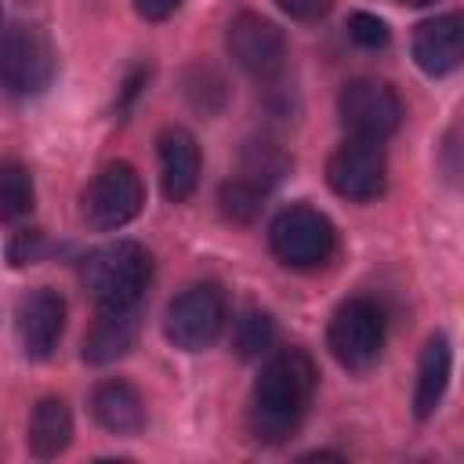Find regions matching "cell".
<instances>
[{
  "label": "cell",
  "instance_id": "obj_1",
  "mask_svg": "<svg viewBox=\"0 0 464 464\" xmlns=\"http://www.w3.org/2000/svg\"><path fill=\"white\" fill-rule=\"evenodd\" d=\"M315 384L319 370L304 348H283L268 355L250 395V431L261 442L290 439L312 406Z\"/></svg>",
  "mask_w": 464,
  "mask_h": 464
},
{
  "label": "cell",
  "instance_id": "obj_2",
  "mask_svg": "<svg viewBox=\"0 0 464 464\" xmlns=\"http://www.w3.org/2000/svg\"><path fill=\"white\" fill-rule=\"evenodd\" d=\"M149 279H152V254L134 239L105 243L80 261V286L98 308L141 301Z\"/></svg>",
  "mask_w": 464,
  "mask_h": 464
},
{
  "label": "cell",
  "instance_id": "obj_3",
  "mask_svg": "<svg viewBox=\"0 0 464 464\" xmlns=\"http://www.w3.org/2000/svg\"><path fill=\"white\" fill-rule=\"evenodd\" d=\"M268 246L290 268H319L334 257L337 232L323 210H315L308 203H294L272 218Z\"/></svg>",
  "mask_w": 464,
  "mask_h": 464
},
{
  "label": "cell",
  "instance_id": "obj_4",
  "mask_svg": "<svg viewBox=\"0 0 464 464\" xmlns=\"http://www.w3.org/2000/svg\"><path fill=\"white\" fill-rule=\"evenodd\" d=\"M145 207V185H141V174L116 160V163H105L91 185L83 188V199H80V214L83 221L94 228V232H116L123 228L127 221H134Z\"/></svg>",
  "mask_w": 464,
  "mask_h": 464
},
{
  "label": "cell",
  "instance_id": "obj_5",
  "mask_svg": "<svg viewBox=\"0 0 464 464\" xmlns=\"http://www.w3.org/2000/svg\"><path fill=\"white\" fill-rule=\"evenodd\" d=\"M225 315H228V304H225L221 286L218 283H196L170 301L167 319H163V334L181 352H203L221 337Z\"/></svg>",
  "mask_w": 464,
  "mask_h": 464
},
{
  "label": "cell",
  "instance_id": "obj_6",
  "mask_svg": "<svg viewBox=\"0 0 464 464\" xmlns=\"http://www.w3.org/2000/svg\"><path fill=\"white\" fill-rule=\"evenodd\" d=\"M54 47L33 25H11L0 36V87L18 98L44 94L54 80Z\"/></svg>",
  "mask_w": 464,
  "mask_h": 464
},
{
  "label": "cell",
  "instance_id": "obj_7",
  "mask_svg": "<svg viewBox=\"0 0 464 464\" xmlns=\"http://www.w3.org/2000/svg\"><path fill=\"white\" fill-rule=\"evenodd\" d=\"M326 344L344 370H366L384 348V312L370 297H352L337 304L326 326Z\"/></svg>",
  "mask_w": 464,
  "mask_h": 464
},
{
  "label": "cell",
  "instance_id": "obj_8",
  "mask_svg": "<svg viewBox=\"0 0 464 464\" xmlns=\"http://www.w3.org/2000/svg\"><path fill=\"white\" fill-rule=\"evenodd\" d=\"M337 112H341V123L348 127L352 138H370V141H384L402 123L399 94L384 80H370V76L348 80L341 87Z\"/></svg>",
  "mask_w": 464,
  "mask_h": 464
},
{
  "label": "cell",
  "instance_id": "obj_9",
  "mask_svg": "<svg viewBox=\"0 0 464 464\" xmlns=\"http://www.w3.org/2000/svg\"><path fill=\"white\" fill-rule=\"evenodd\" d=\"M326 181L341 199H352V203L377 199L388 181V160L381 141H370V138L341 141L326 160Z\"/></svg>",
  "mask_w": 464,
  "mask_h": 464
},
{
  "label": "cell",
  "instance_id": "obj_10",
  "mask_svg": "<svg viewBox=\"0 0 464 464\" xmlns=\"http://www.w3.org/2000/svg\"><path fill=\"white\" fill-rule=\"evenodd\" d=\"M225 44H228V54L236 58V65L257 80H272L279 69H283V58H286V36L276 22L254 14V11H239L232 22H228V33H225Z\"/></svg>",
  "mask_w": 464,
  "mask_h": 464
},
{
  "label": "cell",
  "instance_id": "obj_11",
  "mask_svg": "<svg viewBox=\"0 0 464 464\" xmlns=\"http://www.w3.org/2000/svg\"><path fill=\"white\" fill-rule=\"evenodd\" d=\"M14 330H18L25 359H47L58 348L62 330H65V301H62V294H54L47 286L29 290L18 301Z\"/></svg>",
  "mask_w": 464,
  "mask_h": 464
},
{
  "label": "cell",
  "instance_id": "obj_12",
  "mask_svg": "<svg viewBox=\"0 0 464 464\" xmlns=\"http://www.w3.org/2000/svg\"><path fill=\"white\" fill-rule=\"evenodd\" d=\"M138 334H141V301H134V304H105V308H98L94 323L87 326L80 355H83L87 366L116 362L134 348Z\"/></svg>",
  "mask_w": 464,
  "mask_h": 464
},
{
  "label": "cell",
  "instance_id": "obj_13",
  "mask_svg": "<svg viewBox=\"0 0 464 464\" xmlns=\"http://www.w3.org/2000/svg\"><path fill=\"white\" fill-rule=\"evenodd\" d=\"M160 181L170 203H185L199 185V145L185 127H163L156 138Z\"/></svg>",
  "mask_w": 464,
  "mask_h": 464
},
{
  "label": "cell",
  "instance_id": "obj_14",
  "mask_svg": "<svg viewBox=\"0 0 464 464\" xmlns=\"http://www.w3.org/2000/svg\"><path fill=\"white\" fill-rule=\"evenodd\" d=\"M464 58V29L460 14H435L413 33V62L428 76H450Z\"/></svg>",
  "mask_w": 464,
  "mask_h": 464
},
{
  "label": "cell",
  "instance_id": "obj_15",
  "mask_svg": "<svg viewBox=\"0 0 464 464\" xmlns=\"http://www.w3.org/2000/svg\"><path fill=\"white\" fill-rule=\"evenodd\" d=\"M91 413L112 435H138L145 428V399L127 381H102L91 392Z\"/></svg>",
  "mask_w": 464,
  "mask_h": 464
},
{
  "label": "cell",
  "instance_id": "obj_16",
  "mask_svg": "<svg viewBox=\"0 0 464 464\" xmlns=\"http://www.w3.org/2000/svg\"><path fill=\"white\" fill-rule=\"evenodd\" d=\"M72 442V413L65 406V399L58 395H44L33 413H29V424H25V446L33 457L40 460H51L58 453H65Z\"/></svg>",
  "mask_w": 464,
  "mask_h": 464
},
{
  "label": "cell",
  "instance_id": "obj_17",
  "mask_svg": "<svg viewBox=\"0 0 464 464\" xmlns=\"http://www.w3.org/2000/svg\"><path fill=\"white\" fill-rule=\"evenodd\" d=\"M450 370H453V352H450V341L446 337H428L424 348H420V359H417V384H413V413L420 420H428L446 388H450Z\"/></svg>",
  "mask_w": 464,
  "mask_h": 464
},
{
  "label": "cell",
  "instance_id": "obj_18",
  "mask_svg": "<svg viewBox=\"0 0 464 464\" xmlns=\"http://www.w3.org/2000/svg\"><path fill=\"white\" fill-rule=\"evenodd\" d=\"M272 344H276V323H272V315L261 312V308L239 312V319H236V326H232V348H236L243 359H257V355H265Z\"/></svg>",
  "mask_w": 464,
  "mask_h": 464
},
{
  "label": "cell",
  "instance_id": "obj_19",
  "mask_svg": "<svg viewBox=\"0 0 464 464\" xmlns=\"http://www.w3.org/2000/svg\"><path fill=\"white\" fill-rule=\"evenodd\" d=\"M33 207V178L18 160L0 163V221H14Z\"/></svg>",
  "mask_w": 464,
  "mask_h": 464
},
{
  "label": "cell",
  "instance_id": "obj_20",
  "mask_svg": "<svg viewBox=\"0 0 464 464\" xmlns=\"http://www.w3.org/2000/svg\"><path fill=\"white\" fill-rule=\"evenodd\" d=\"M221 214L236 225H250L257 214H261V199H265V188L246 181V178H232L221 185Z\"/></svg>",
  "mask_w": 464,
  "mask_h": 464
},
{
  "label": "cell",
  "instance_id": "obj_21",
  "mask_svg": "<svg viewBox=\"0 0 464 464\" xmlns=\"http://www.w3.org/2000/svg\"><path fill=\"white\" fill-rule=\"evenodd\" d=\"M348 36H352V44H359V47H366V51H377V47H388L392 29H388L384 18L366 14V11H355V14L348 18Z\"/></svg>",
  "mask_w": 464,
  "mask_h": 464
},
{
  "label": "cell",
  "instance_id": "obj_22",
  "mask_svg": "<svg viewBox=\"0 0 464 464\" xmlns=\"http://www.w3.org/2000/svg\"><path fill=\"white\" fill-rule=\"evenodd\" d=\"M44 250H47L44 232H40V228H22V232H14L11 243H7V261H11L14 268L36 265V261L44 257Z\"/></svg>",
  "mask_w": 464,
  "mask_h": 464
},
{
  "label": "cell",
  "instance_id": "obj_23",
  "mask_svg": "<svg viewBox=\"0 0 464 464\" xmlns=\"http://www.w3.org/2000/svg\"><path fill=\"white\" fill-rule=\"evenodd\" d=\"M276 4L283 14H290L297 22H315L334 7V0H276Z\"/></svg>",
  "mask_w": 464,
  "mask_h": 464
},
{
  "label": "cell",
  "instance_id": "obj_24",
  "mask_svg": "<svg viewBox=\"0 0 464 464\" xmlns=\"http://www.w3.org/2000/svg\"><path fill=\"white\" fill-rule=\"evenodd\" d=\"M130 4L145 22H163L181 7V0H130Z\"/></svg>",
  "mask_w": 464,
  "mask_h": 464
},
{
  "label": "cell",
  "instance_id": "obj_25",
  "mask_svg": "<svg viewBox=\"0 0 464 464\" xmlns=\"http://www.w3.org/2000/svg\"><path fill=\"white\" fill-rule=\"evenodd\" d=\"M399 4H410V7H424V4H431V0H399Z\"/></svg>",
  "mask_w": 464,
  "mask_h": 464
}]
</instances>
